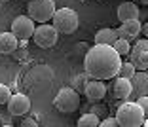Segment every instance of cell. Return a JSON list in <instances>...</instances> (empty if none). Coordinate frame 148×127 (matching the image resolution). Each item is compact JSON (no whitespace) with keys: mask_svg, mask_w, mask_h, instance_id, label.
<instances>
[{"mask_svg":"<svg viewBox=\"0 0 148 127\" xmlns=\"http://www.w3.org/2000/svg\"><path fill=\"white\" fill-rule=\"evenodd\" d=\"M139 4H143V6H148V0H139Z\"/></svg>","mask_w":148,"mask_h":127,"instance_id":"30","label":"cell"},{"mask_svg":"<svg viewBox=\"0 0 148 127\" xmlns=\"http://www.w3.org/2000/svg\"><path fill=\"white\" fill-rule=\"evenodd\" d=\"M129 61L135 65L137 70H148V51H143V49H137V48H131Z\"/></svg>","mask_w":148,"mask_h":127,"instance_id":"16","label":"cell"},{"mask_svg":"<svg viewBox=\"0 0 148 127\" xmlns=\"http://www.w3.org/2000/svg\"><path fill=\"white\" fill-rule=\"evenodd\" d=\"M103 119H99V116L93 114V112H86L78 118L76 122V127H99Z\"/></svg>","mask_w":148,"mask_h":127,"instance_id":"17","label":"cell"},{"mask_svg":"<svg viewBox=\"0 0 148 127\" xmlns=\"http://www.w3.org/2000/svg\"><path fill=\"white\" fill-rule=\"evenodd\" d=\"M34 31H36V25L29 15H19L12 23V32L19 40H31L34 36Z\"/></svg>","mask_w":148,"mask_h":127,"instance_id":"7","label":"cell"},{"mask_svg":"<svg viewBox=\"0 0 148 127\" xmlns=\"http://www.w3.org/2000/svg\"><path fill=\"white\" fill-rule=\"evenodd\" d=\"M12 55H13V59H15V61H23V59L29 57V49H27V48H17L15 51L12 53Z\"/></svg>","mask_w":148,"mask_h":127,"instance_id":"22","label":"cell"},{"mask_svg":"<svg viewBox=\"0 0 148 127\" xmlns=\"http://www.w3.org/2000/svg\"><path fill=\"white\" fill-rule=\"evenodd\" d=\"M89 112H93V114H97L99 118H108L106 116V112H108V108H106L105 104H101V102H91V108H89Z\"/></svg>","mask_w":148,"mask_h":127,"instance_id":"20","label":"cell"},{"mask_svg":"<svg viewBox=\"0 0 148 127\" xmlns=\"http://www.w3.org/2000/svg\"><path fill=\"white\" fill-rule=\"evenodd\" d=\"M0 127H13V125H0Z\"/></svg>","mask_w":148,"mask_h":127,"instance_id":"32","label":"cell"},{"mask_svg":"<svg viewBox=\"0 0 148 127\" xmlns=\"http://www.w3.org/2000/svg\"><path fill=\"white\" fill-rule=\"evenodd\" d=\"M118 32V38H123V40H137L139 34L143 32V23L140 19H133V21H127V23H122V25L116 29Z\"/></svg>","mask_w":148,"mask_h":127,"instance_id":"10","label":"cell"},{"mask_svg":"<svg viewBox=\"0 0 148 127\" xmlns=\"http://www.w3.org/2000/svg\"><path fill=\"white\" fill-rule=\"evenodd\" d=\"M143 34H144V38H148V21L143 23Z\"/></svg>","mask_w":148,"mask_h":127,"instance_id":"28","label":"cell"},{"mask_svg":"<svg viewBox=\"0 0 148 127\" xmlns=\"http://www.w3.org/2000/svg\"><path fill=\"white\" fill-rule=\"evenodd\" d=\"M114 49H116L122 57H129V53H131V48L133 46H129V40H123V38H118L116 40V44L112 46Z\"/></svg>","mask_w":148,"mask_h":127,"instance_id":"19","label":"cell"},{"mask_svg":"<svg viewBox=\"0 0 148 127\" xmlns=\"http://www.w3.org/2000/svg\"><path fill=\"white\" fill-rule=\"evenodd\" d=\"M27 42L29 40H19V48H27Z\"/></svg>","mask_w":148,"mask_h":127,"instance_id":"29","label":"cell"},{"mask_svg":"<svg viewBox=\"0 0 148 127\" xmlns=\"http://www.w3.org/2000/svg\"><path fill=\"white\" fill-rule=\"evenodd\" d=\"M118 40L116 29H99L95 32V44L99 46H114Z\"/></svg>","mask_w":148,"mask_h":127,"instance_id":"15","label":"cell"},{"mask_svg":"<svg viewBox=\"0 0 148 127\" xmlns=\"http://www.w3.org/2000/svg\"><path fill=\"white\" fill-rule=\"evenodd\" d=\"M17 48H19V38L12 31L0 32V53L2 55H12Z\"/></svg>","mask_w":148,"mask_h":127,"instance_id":"14","label":"cell"},{"mask_svg":"<svg viewBox=\"0 0 148 127\" xmlns=\"http://www.w3.org/2000/svg\"><path fill=\"white\" fill-rule=\"evenodd\" d=\"M2 2H6V0H2Z\"/></svg>","mask_w":148,"mask_h":127,"instance_id":"34","label":"cell"},{"mask_svg":"<svg viewBox=\"0 0 148 127\" xmlns=\"http://www.w3.org/2000/svg\"><path fill=\"white\" fill-rule=\"evenodd\" d=\"M99 127H120V123H118V119H116V116H108V118H105L103 122H101V125Z\"/></svg>","mask_w":148,"mask_h":127,"instance_id":"23","label":"cell"},{"mask_svg":"<svg viewBox=\"0 0 148 127\" xmlns=\"http://www.w3.org/2000/svg\"><path fill=\"white\" fill-rule=\"evenodd\" d=\"M19 127H38V119L36 118H25Z\"/></svg>","mask_w":148,"mask_h":127,"instance_id":"24","label":"cell"},{"mask_svg":"<svg viewBox=\"0 0 148 127\" xmlns=\"http://www.w3.org/2000/svg\"><path fill=\"white\" fill-rule=\"evenodd\" d=\"M137 74V68H135V65L131 61H125V63H122V66H120V72H118V78H125V80H131L133 76Z\"/></svg>","mask_w":148,"mask_h":127,"instance_id":"18","label":"cell"},{"mask_svg":"<svg viewBox=\"0 0 148 127\" xmlns=\"http://www.w3.org/2000/svg\"><path fill=\"white\" fill-rule=\"evenodd\" d=\"M57 38H59V32H57V29L53 25H49V23L38 25L36 31H34V36H32L34 44L38 46V48H44V49L53 48V46L57 44Z\"/></svg>","mask_w":148,"mask_h":127,"instance_id":"6","label":"cell"},{"mask_svg":"<svg viewBox=\"0 0 148 127\" xmlns=\"http://www.w3.org/2000/svg\"><path fill=\"white\" fill-rule=\"evenodd\" d=\"M51 21H53V27L57 29L59 34H72L80 25L78 13L70 8H59Z\"/></svg>","mask_w":148,"mask_h":127,"instance_id":"5","label":"cell"},{"mask_svg":"<svg viewBox=\"0 0 148 127\" xmlns=\"http://www.w3.org/2000/svg\"><path fill=\"white\" fill-rule=\"evenodd\" d=\"M0 123H2V118H0Z\"/></svg>","mask_w":148,"mask_h":127,"instance_id":"33","label":"cell"},{"mask_svg":"<svg viewBox=\"0 0 148 127\" xmlns=\"http://www.w3.org/2000/svg\"><path fill=\"white\" fill-rule=\"evenodd\" d=\"M122 66V55L112 46H91L84 57V68L91 80H110L118 76Z\"/></svg>","mask_w":148,"mask_h":127,"instance_id":"1","label":"cell"},{"mask_svg":"<svg viewBox=\"0 0 148 127\" xmlns=\"http://www.w3.org/2000/svg\"><path fill=\"white\" fill-rule=\"evenodd\" d=\"M116 15H118V21H120V23L133 21V19H139L140 17V8L135 4V2L127 0V2H123V4L118 6Z\"/></svg>","mask_w":148,"mask_h":127,"instance_id":"12","label":"cell"},{"mask_svg":"<svg viewBox=\"0 0 148 127\" xmlns=\"http://www.w3.org/2000/svg\"><path fill=\"white\" fill-rule=\"evenodd\" d=\"M84 95L89 102H101L106 95V83L103 80H89L84 89Z\"/></svg>","mask_w":148,"mask_h":127,"instance_id":"9","label":"cell"},{"mask_svg":"<svg viewBox=\"0 0 148 127\" xmlns=\"http://www.w3.org/2000/svg\"><path fill=\"white\" fill-rule=\"evenodd\" d=\"M8 110L12 116H25L31 112V99L27 95H23V93H15V95H12V99H10L8 102Z\"/></svg>","mask_w":148,"mask_h":127,"instance_id":"8","label":"cell"},{"mask_svg":"<svg viewBox=\"0 0 148 127\" xmlns=\"http://www.w3.org/2000/svg\"><path fill=\"white\" fill-rule=\"evenodd\" d=\"M133 83V99L139 97H146L148 95V70H137V74L131 78Z\"/></svg>","mask_w":148,"mask_h":127,"instance_id":"13","label":"cell"},{"mask_svg":"<svg viewBox=\"0 0 148 127\" xmlns=\"http://www.w3.org/2000/svg\"><path fill=\"white\" fill-rule=\"evenodd\" d=\"M10 99H12V91H10L8 85L0 83V104H8Z\"/></svg>","mask_w":148,"mask_h":127,"instance_id":"21","label":"cell"},{"mask_svg":"<svg viewBox=\"0 0 148 127\" xmlns=\"http://www.w3.org/2000/svg\"><path fill=\"white\" fill-rule=\"evenodd\" d=\"M116 119L120 127H143L146 116L137 101H122L116 108Z\"/></svg>","mask_w":148,"mask_h":127,"instance_id":"2","label":"cell"},{"mask_svg":"<svg viewBox=\"0 0 148 127\" xmlns=\"http://www.w3.org/2000/svg\"><path fill=\"white\" fill-rule=\"evenodd\" d=\"M55 12V0H31L27 6V15L38 25L51 21Z\"/></svg>","mask_w":148,"mask_h":127,"instance_id":"3","label":"cell"},{"mask_svg":"<svg viewBox=\"0 0 148 127\" xmlns=\"http://www.w3.org/2000/svg\"><path fill=\"white\" fill-rule=\"evenodd\" d=\"M137 102L140 104V108L144 110V116L148 118V95L146 97H139V99H137Z\"/></svg>","mask_w":148,"mask_h":127,"instance_id":"25","label":"cell"},{"mask_svg":"<svg viewBox=\"0 0 148 127\" xmlns=\"http://www.w3.org/2000/svg\"><path fill=\"white\" fill-rule=\"evenodd\" d=\"M80 91H76L74 87H63L59 89V93L53 99V106L63 114H72L80 108Z\"/></svg>","mask_w":148,"mask_h":127,"instance_id":"4","label":"cell"},{"mask_svg":"<svg viewBox=\"0 0 148 127\" xmlns=\"http://www.w3.org/2000/svg\"><path fill=\"white\" fill-rule=\"evenodd\" d=\"M76 49H78V53H84V55H86V53L91 49V46L84 42V44H76Z\"/></svg>","mask_w":148,"mask_h":127,"instance_id":"27","label":"cell"},{"mask_svg":"<svg viewBox=\"0 0 148 127\" xmlns=\"http://www.w3.org/2000/svg\"><path fill=\"white\" fill-rule=\"evenodd\" d=\"M133 48H137V49H143V51H148V38H144V40H137Z\"/></svg>","mask_w":148,"mask_h":127,"instance_id":"26","label":"cell"},{"mask_svg":"<svg viewBox=\"0 0 148 127\" xmlns=\"http://www.w3.org/2000/svg\"><path fill=\"white\" fill-rule=\"evenodd\" d=\"M143 127H148V118L144 119V123H143Z\"/></svg>","mask_w":148,"mask_h":127,"instance_id":"31","label":"cell"},{"mask_svg":"<svg viewBox=\"0 0 148 127\" xmlns=\"http://www.w3.org/2000/svg\"><path fill=\"white\" fill-rule=\"evenodd\" d=\"M110 89H112L114 97L120 99V101H131L133 99V83H131V80L118 78L116 76V80L110 85Z\"/></svg>","mask_w":148,"mask_h":127,"instance_id":"11","label":"cell"}]
</instances>
